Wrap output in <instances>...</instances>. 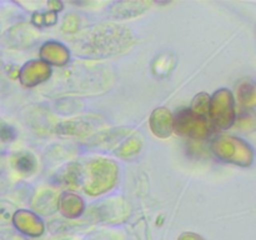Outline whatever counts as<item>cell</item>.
Returning a JSON list of instances; mask_svg holds the SVG:
<instances>
[{
	"label": "cell",
	"mask_w": 256,
	"mask_h": 240,
	"mask_svg": "<svg viewBox=\"0 0 256 240\" xmlns=\"http://www.w3.org/2000/svg\"><path fill=\"white\" fill-rule=\"evenodd\" d=\"M116 166L109 160H94L88 165L89 180L85 182V192L92 195L102 194L114 185Z\"/></svg>",
	"instance_id": "1"
},
{
	"label": "cell",
	"mask_w": 256,
	"mask_h": 240,
	"mask_svg": "<svg viewBox=\"0 0 256 240\" xmlns=\"http://www.w3.org/2000/svg\"><path fill=\"white\" fill-rule=\"evenodd\" d=\"M215 155L224 162L239 165H249L252 162V152L248 144L236 138H219L212 142Z\"/></svg>",
	"instance_id": "2"
},
{
	"label": "cell",
	"mask_w": 256,
	"mask_h": 240,
	"mask_svg": "<svg viewBox=\"0 0 256 240\" xmlns=\"http://www.w3.org/2000/svg\"><path fill=\"white\" fill-rule=\"evenodd\" d=\"M172 128L179 134L194 139H204L209 134V124L206 119L198 116L190 109L180 110L175 119H172Z\"/></svg>",
	"instance_id": "3"
},
{
	"label": "cell",
	"mask_w": 256,
	"mask_h": 240,
	"mask_svg": "<svg viewBox=\"0 0 256 240\" xmlns=\"http://www.w3.org/2000/svg\"><path fill=\"white\" fill-rule=\"evenodd\" d=\"M209 109L212 122L218 128L225 129V128L232 126L235 119L234 99H232V92L225 89L218 92L214 99L212 100Z\"/></svg>",
	"instance_id": "4"
},
{
	"label": "cell",
	"mask_w": 256,
	"mask_h": 240,
	"mask_svg": "<svg viewBox=\"0 0 256 240\" xmlns=\"http://www.w3.org/2000/svg\"><path fill=\"white\" fill-rule=\"evenodd\" d=\"M150 126L152 132L160 138H166L172 134V116L168 109H158L150 118Z\"/></svg>",
	"instance_id": "5"
},
{
	"label": "cell",
	"mask_w": 256,
	"mask_h": 240,
	"mask_svg": "<svg viewBox=\"0 0 256 240\" xmlns=\"http://www.w3.org/2000/svg\"><path fill=\"white\" fill-rule=\"evenodd\" d=\"M50 74V68L42 62H34L28 64L22 72V80L26 85H34L42 80Z\"/></svg>",
	"instance_id": "6"
},
{
	"label": "cell",
	"mask_w": 256,
	"mask_h": 240,
	"mask_svg": "<svg viewBox=\"0 0 256 240\" xmlns=\"http://www.w3.org/2000/svg\"><path fill=\"white\" fill-rule=\"evenodd\" d=\"M15 225L22 232L30 235H38L42 232V224L38 218L26 212H19L15 215Z\"/></svg>",
	"instance_id": "7"
},
{
	"label": "cell",
	"mask_w": 256,
	"mask_h": 240,
	"mask_svg": "<svg viewBox=\"0 0 256 240\" xmlns=\"http://www.w3.org/2000/svg\"><path fill=\"white\" fill-rule=\"evenodd\" d=\"M60 209L62 214L69 218L78 216L82 212V202L79 196L74 194H64L60 202Z\"/></svg>",
	"instance_id": "8"
},
{
	"label": "cell",
	"mask_w": 256,
	"mask_h": 240,
	"mask_svg": "<svg viewBox=\"0 0 256 240\" xmlns=\"http://www.w3.org/2000/svg\"><path fill=\"white\" fill-rule=\"evenodd\" d=\"M56 194L46 189V192L39 194V196L35 199L34 208L42 214H50L56 209Z\"/></svg>",
	"instance_id": "9"
},
{
	"label": "cell",
	"mask_w": 256,
	"mask_h": 240,
	"mask_svg": "<svg viewBox=\"0 0 256 240\" xmlns=\"http://www.w3.org/2000/svg\"><path fill=\"white\" fill-rule=\"evenodd\" d=\"M42 55L45 59L49 60V62L59 65L64 64L68 60V52L65 50V48H62L59 44H54V42H50V44L45 45L42 48Z\"/></svg>",
	"instance_id": "10"
},
{
	"label": "cell",
	"mask_w": 256,
	"mask_h": 240,
	"mask_svg": "<svg viewBox=\"0 0 256 240\" xmlns=\"http://www.w3.org/2000/svg\"><path fill=\"white\" fill-rule=\"evenodd\" d=\"M175 65V58L172 52H162L155 59L152 70L158 76H166Z\"/></svg>",
	"instance_id": "11"
},
{
	"label": "cell",
	"mask_w": 256,
	"mask_h": 240,
	"mask_svg": "<svg viewBox=\"0 0 256 240\" xmlns=\"http://www.w3.org/2000/svg\"><path fill=\"white\" fill-rule=\"evenodd\" d=\"M35 166H36V162H35V158L30 152H22V154L16 155L15 168L20 172H22V174H30V172H34Z\"/></svg>",
	"instance_id": "12"
},
{
	"label": "cell",
	"mask_w": 256,
	"mask_h": 240,
	"mask_svg": "<svg viewBox=\"0 0 256 240\" xmlns=\"http://www.w3.org/2000/svg\"><path fill=\"white\" fill-rule=\"evenodd\" d=\"M209 104H210L209 96H208L205 92H202V94L195 96L194 102H192V109L190 110H192L195 115H198V116L205 118L206 112H209Z\"/></svg>",
	"instance_id": "13"
},
{
	"label": "cell",
	"mask_w": 256,
	"mask_h": 240,
	"mask_svg": "<svg viewBox=\"0 0 256 240\" xmlns=\"http://www.w3.org/2000/svg\"><path fill=\"white\" fill-rule=\"evenodd\" d=\"M240 102L246 105H252L255 102V88L252 84H242L239 88Z\"/></svg>",
	"instance_id": "14"
},
{
	"label": "cell",
	"mask_w": 256,
	"mask_h": 240,
	"mask_svg": "<svg viewBox=\"0 0 256 240\" xmlns=\"http://www.w3.org/2000/svg\"><path fill=\"white\" fill-rule=\"evenodd\" d=\"M78 28V19L75 16H72V15H70V16H68V19L65 18V22H64V30L65 32H75Z\"/></svg>",
	"instance_id": "15"
},
{
	"label": "cell",
	"mask_w": 256,
	"mask_h": 240,
	"mask_svg": "<svg viewBox=\"0 0 256 240\" xmlns=\"http://www.w3.org/2000/svg\"><path fill=\"white\" fill-rule=\"evenodd\" d=\"M138 148H139V145H136V142H135L134 139H132V142H129L128 144L124 145L122 152H124V155H128L130 154V152H134Z\"/></svg>",
	"instance_id": "16"
},
{
	"label": "cell",
	"mask_w": 256,
	"mask_h": 240,
	"mask_svg": "<svg viewBox=\"0 0 256 240\" xmlns=\"http://www.w3.org/2000/svg\"><path fill=\"white\" fill-rule=\"evenodd\" d=\"M179 240H204L202 236L196 234H192V232H184L182 236L179 238Z\"/></svg>",
	"instance_id": "17"
},
{
	"label": "cell",
	"mask_w": 256,
	"mask_h": 240,
	"mask_svg": "<svg viewBox=\"0 0 256 240\" xmlns=\"http://www.w3.org/2000/svg\"><path fill=\"white\" fill-rule=\"evenodd\" d=\"M12 240H20V239H19V238H14V239H12Z\"/></svg>",
	"instance_id": "18"
}]
</instances>
